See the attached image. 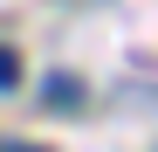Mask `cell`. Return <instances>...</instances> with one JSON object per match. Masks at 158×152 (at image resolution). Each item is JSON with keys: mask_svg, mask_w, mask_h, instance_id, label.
Returning a JSON list of instances; mask_svg holds the SVG:
<instances>
[{"mask_svg": "<svg viewBox=\"0 0 158 152\" xmlns=\"http://www.w3.org/2000/svg\"><path fill=\"white\" fill-rule=\"evenodd\" d=\"M76 97H83V76H69V69H55L41 83V104H76Z\"/></svg>", "mask_w": 158, "mask_h": 152, "instance_id": "6da1fadb", "label": "cell"}, {"mask_svg": "<svg viewBox=\"0 0 158 152\" xmlns=\"http://www.w3.org/2000/svg\"><path fill=\"white\" fill-rule=\"evenodd\" d=\"M21 83V56H14V48H0V90H14Z\"/></svg>", "mask_w": 158, "mask_h": 152, "instance_id": "7a4b0ae2", "label": "cell"}]
</instances>
